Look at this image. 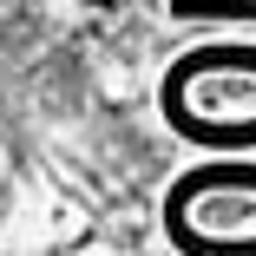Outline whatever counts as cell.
Instances as JSON below:
<instances>
[{
  "mask_svg": "<svg viewBox=\"0 0 256 256\" xmlns=\"http://www.w3.org/2000/svg\"><path fill=\"white\" fill-rule=\"evenodd\" d=\"M86 7H118V0H86Z\"/></svg>",
  "mask_w": 256,
  "mask_h": 256,
  "instance_id": "1",
  "label": "cell"
}]
</instances>
